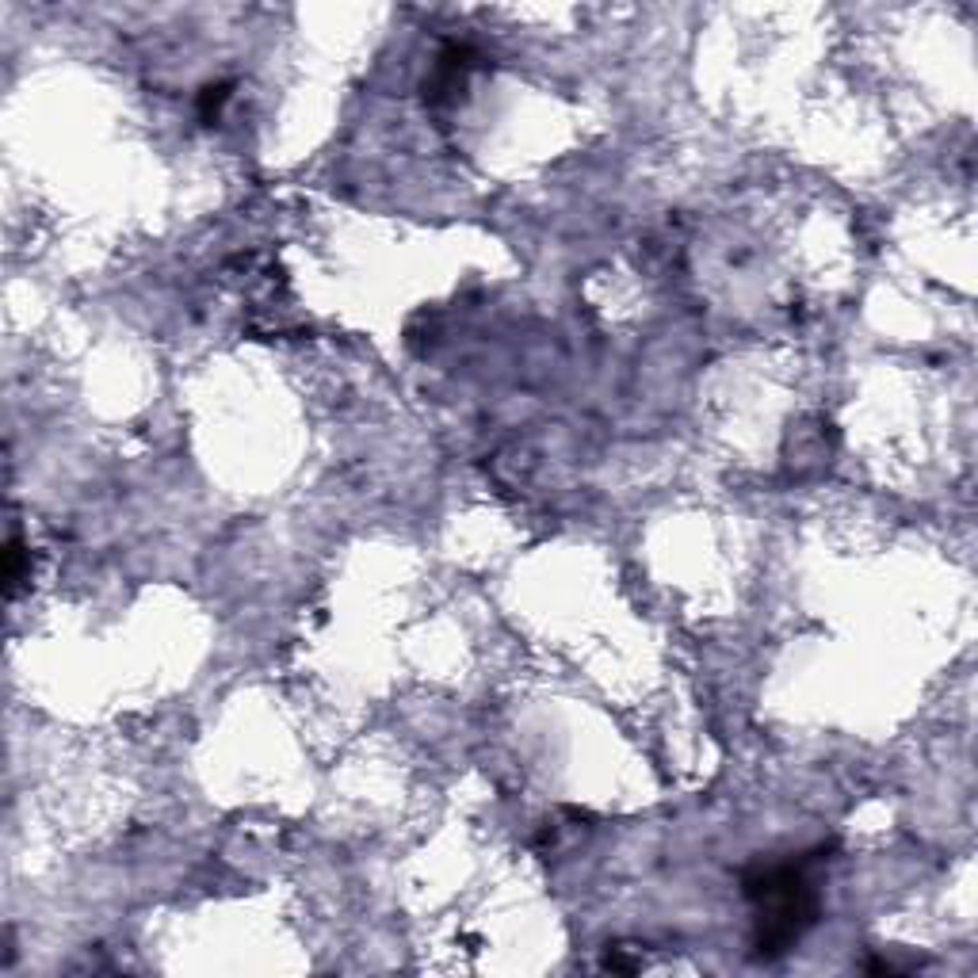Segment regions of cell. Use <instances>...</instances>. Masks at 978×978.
Instances as JSON below:
<instances>
[{"label":"cell","instance_id":"6da1fadb","mask_svg":"<svg viewBox=\"0 0 978 978\" xmlns=\"http://www.w3.org/2000/svg\"><path fill=\"white\" fill-rule=\"evenodd\" d=\"M833 845H818L811 853L787 864H757L742 875L745 898L757 905L753 948L760 959H776L791 952L799 937L818 922V887L811 871L829 860Z\"/></svg>","mask_w":978,"mask_h":978},{"label":"cell","instance_id":"7a4b0ae2","mask_svg":"<svg viewBox=\"0 0 978 978\" xmlns=\"http://www.w3.org/2000/svg\"><path fill=\"white\" fill-rule=\"evenodd\" d=\"M23 573H27L23 543H20V536H12V539H8V551H4V593H8V596H16Z\"/></svg>","mask_w":978,"mask_h":978},{"label":"cell","instance_id":"3957f363","mask_svg":"<svg viewBox=\"0 0 978 978\" xmlns=\"http://www.w3.org/2000/svg\"><path fill=\"white\" fill-rule=\"evenodd\" d=\"M229 89H234V81H219V84H207V89L199 92V115H203V119H214V115L222 111V104L229 99Z\"/></svg>","mask_w":978,"mask_h":978}]
</instances>
